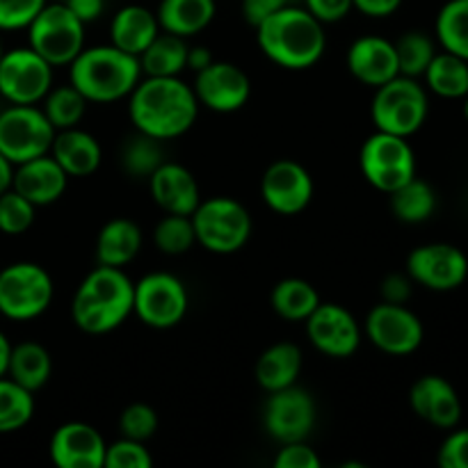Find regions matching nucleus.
<instances>
[{
  "instance_id": "nucleus-22",
  "label": "nucleus",
  "mask_w": 468,
  "mask_h": 468,
  "mask_svg": "<svg viewBox=\"0 0 468 468\" xmlns=\"http://www.w3.org/2000/svg\"><path fill=\"white\" fill-rule=\"evenodd\" d=\"M347 69L364 85H384L391 78L400 76L396 46L379 35L359 37L352 41L350 50H347Z\"/></svg>"
},
{
  "instance_id": "nucleus-47",
  "label": "nucleus",
  "mask_w": 468,
  "mask_h": 468,
  "mask_svg": "<svg viewBox=\"0 0 468 468\" xmlns=\"http://www.w3.org/2000/svg\"><path fill=\"white\" fill-rule=\"evenodd\" d=\"M379 291H382V302H388V304H407L411 297V291H414V282H411L410 274L393 272L388 277H384Z\"/></svg>"
},
{
  "instance_id": "nucleus-41",
  "label": "nucleus",
  "mask_w": 468,
  "mask_h": 468,
  "mask_svg": "<svg viewBox=\"0 0 468 468\" xmlns=\"http://www.w3.org/2000/svg\"><path fill=\"white\" fill-rule=\"evenodd\" d=\"M158 430V414L154 407L144 405V402H135L128 405L119 416V432L126 439H135V441H149Z\"/></svg>"
},
{
  "instance_id": "nucleus-52",
  "label": "nucleus",
  "mask_w": 468,
  "mask_h": 468,
  "mask_svg": "<svg viewBox=\"0 0 468 468\" xmlns=\"http://www.w3.org/2000/svg\"><path fill=\"white\" fill-rule=\"evenodd\" d=\"M12 178H14V165L0 154V195L12 187Z\"/></svg>"
},
{
  "instance_id": "nucleus-31",
  "label": "nucleus",
  "mask_w": 468,
  "mask_h": 468,
  "mask_svg": "<svg viewBox=\"0 0 468 468\" xmlns=\"http://www.w3.org/2000/svg\"><path fill=\"white\" fill-rule=\"evenodd\" d=\"M425 87L441 99H464L468 94V62L457 55L437 53L423 73Z\"/></svg>"
},
{
  "instance_id": "nucleus-1",
  "label": "nucleus",
  "mask_w": 468,
  "mask_h": 468,
  "mask_svg": "<svg viewBox=\"0 0 468 468\" xmlns=\"http://www.w3.org/2000/svg\"><path fill=\"white\" fill-rule=\"evenodd\" d=\"M128 114L135 131L167 142L195 126L199 101L181 76H144L128 94Z\"/></svg>"
},
{
  "instance_id": "nucleus-35",
  "label": "nucleus",
  "mask_w": 468,
  "mask_h": 468,
  "mask_svg": "<svg viewBox=\"0 0 468 468\" xmlns=\"http://www.w3.org/2000/svg\"><path fill=\"white\" fill-rule=\"evenodd\" d=\"M122 160L123 172L131 178H146L149 181L151 174L165 163V151L163 142L155 140V137L144 135V133L135 131V135L128 137L122 144Z\"/></svg>"
},
{
  "instance_id": "nucleus-39",
  "label": "nucleus",
  "mask_w": 468,
  "mask_h": 468,
  "mask_svg": "<svg viewBox=\"0 0 468 468\" xmlns=\"http://www.w3.org/2000/svg\"><path fill=\"white\" fill-rule=\"evenodd\" d=\"M195 224L190 215L165 213L154 229V245L167 256H181L195 247Z\"/></svg>"
},
{
  "instance_id": "nucleus-37",
  "label": "nucleus",
  "mask_w": 468,
  "mask_h": 468,
  "mask_svg": "<svg viewBox=\"0 0 468 468\" xmlns=\"http://www.w3.org/2000/svg\"><path fill=\"white\" fill-rule=\"evenodd\" d=\"M35 416V396L21 384L0 378V434L23 430Z\"/></svg>"
},
{
  "instance_id": "nucleus-25",
  "label": "nucleus",
  "mask_w": 468,
  "mask_h": 468,
  "mask_svg": "<svg viewBox=\"0 0 468 468\" xmlns=\"http://www.w3.org/2000/svg\"><path fill=\"white\" fill-rule=\"evenodd\" d=\"M158 35L160 26L155 12L142 5H126L110 21V44L123 53L135 55L137 59Z\"/></svg>"
},
{
  "instance_id": "nucleus-5",
  "label": "nucleus",
  "mask_w": 468,
  "mask_h": 468,
  "mask_svg": "<svg viewBox=\"0 0 468 468\" xmlns=\"http://www.w3.org/2000/svg\"><path fill=\"white\" fill-rule=\"evenodd\" d=\"M428 112V90L420 85L419 78L396 76L384 85L375 87L370 119L378 131L411 137L423 128Z\"/></svg>"
},
{
  "instance_id": "nucleus-9",
  "label": "nucleus",
  "mask_w": 468,
  "mask_h": 468,
  "mask_svg": "<svg viewBox=\"0 0 468 468\" xmlns=\"http://www.w3.org/2000/svg\"><path fill=\"white\" fill-rule=\"evenodd\" d=\"M359 167L375 190L391 195L416 176V154L410 137L375 131L361 146Z\"/></svg>"
},
{
  "instance_id": "nucleus-2",
  "label": "nucleus",
  "mask_w": 468,
  "mask_h": 468,
  "mask_svg": "<svg viewBox=\"0 0 468 468\" xmlns=\"http://www.w3.org/2000/svg\"><path fill=\"white\" fill-rule=\"evenodd\" d=\"M259 48L270 62L288 71H304L323 59L327 32L306 7L286 5L256 26Z\"/></svg>"
},
{
  "instance_id": "nucleus-8",
  "label": "nucleus",
  "mask_w": 468,
  "mask_h": 468,
  "mask_svg": "<svg viewBox=\"0 0 468 468\" xmlns=\"http://www.w3.org/2000/svg\"><path fill=\"white\" fill-rule=\"evenodd\" d=\"M55 295V283L48 270L21 261L0 268V315L16 323L39 318L46 314Z\"/></svg>"
},
{
  "instance_id": "nucleus-15",
  "label": "nucleus",
  "mask_w": 468,
  "mask_h": 468,
  "mask_svg": "<svg viewBox=\"0 0 468 468\" xmlns=\"http://www.w3.org/2000/svg\"><path fill=\"white\" fill-rule=\"evenodd\" d=\"M261 199L272 213L291 218L306 210L314 199V178L297 160H274L261 178Z\"/></svg>"
},
{
  "instance_id": "nucleus-50",
  "label": "nucleus",
  "mask_w": 468,
  "mask_h": 468,
  "mask_svg": "<svg viewBox=\"0 0 468 468\" xmlns=\"http://www.w3.org/2000/svg\"><path fill=\"white\" fill-rule=\"evenodd\" d=\"M69 9L80 18L82 23H94L96 18L103 16L105 9V0H64Z\"/></svg>"
},
{
  "instance_id": "nucleus-21",
  "label": "nucleus",
  "mask_w": 468,
  "mask_h": 468,
  "mask_svg": "<svg viewBox=\"0 0 468 468\" xmlns=\"http://www.w3.org/2000/svg\"><path fill=\"white\" fill-rule=\"evenodd\" d=\"M149 192L160 210L174 215H192L201 201L195 174L183 165L167 160L149 176Z\"/></svg>"
},
{
  "instance_id": "nucleus-46",
  "label": "nucleus",
  "mask_w": 468,
  "mask_h": 468,
  "mask_svg": "<svg viewBox=\"0 0 468 468\" xmlns=\"http://www.w3.org/2000/svg\"><path fill=\"white\" fill-rule=\"evenodd\" d=\"M304 7L320 23H338L352 12V0H304Z\"/></svg>"
},
{
  "instance_id": "nucleus-19",
  "label": "nucleus",
  "mask_w": 468,
  "mask_h": 468,
  "mask_svg": "<svg viewBox=\"0 0 468 468\" xmlns=\"http://www.w3.org/2000/svg\"><path fill=\"white\" fill-rule=\"evenodd\" d=\"M105 439L91 425L71 420L59 425L50 437V460L59 468H103Z\"/></svg>"
},
{
  "instance_id": "nucleus-42",
  "label": "nucleus",
  "mask_w": 468,
  "mask_h": 468,
  "mask_svg": "<svg viewBox=\"0 0 468 468\" xmlns=\"http://www.w3.org/2000/svg\"><path fill=\"white\" fill-rule=\"evenodd\" d=\"M105 468H151L154 457L146 451L144 441L122 437L105 448Z\"/></svg>"
},
{
  "instance_id": "nucleus-14",
  "label": "nucleus",
  "mask_w": 468,
  "mask_h": 468,
  "mask_svg": "<svg viewBox=\"0 0 468 468\" xmlns=\"http://www.w3.org/2000/svg\"><path fill=\"white\" fill-rule=\"evenodd\" d=\"M407 274L428 291L451 292L466 282L468 259L451 242H428L407 256Z\"/></svg>"
},
{
  "instance_id": "nucleus-44",
  "label": "nucleus",
  "mask_w": 468,
  "mask_h": 468,
  "mask_svg": "<svg viewBox=\"0 0 468 468\" xmlns=\"http://www.w3.org/2000/svg\"><path fill=\"white\" fill-rule=\"evenodd\" d=\"M437 462L441 468H468V428L455 430L443 439Z\"/></svg>"
},
{
  "instance_id": "nucleus-40",
  "label": "nucleus",
  "mask_w": 468,
  "mask_h": 468,
  "mask_svg": "<svg viewBox=\"0 0 468 468\" xmlns=\"http://www.w3.org/2000/svg\"><path fill=\"white\" fill-rule=\"evenodd\" d=\"M35 213L37 206L9 187L0 195V233L23 236L35 224Z\"/></svg>"
},
{
  "instance_id": "nucleus-17",
  "label": "nucleus",
  "mask_w": 468,
  "mask_h": 468,
  "mask_svg": "<svg viewBox=\"0 0 468 468\" xmlns=\"http://www.w3.org/2000/svg\"><path fill=\"white\" fill-rule=\"evenodd\" d=\"M197 101L213 112H236L245 108L251 96V80L238 64L213 59L206 69L195 73Z\"/></svg>"
},
{
  "instance_id": "nucleus-18",
  "label": "nucleus",
  "mask_w": 468,
  "mask_h": 468,
  "mask_svg": "<svg viewBox=\"0 0 468 468\" xmlns=\"http://www.w3.org/2000/svg\"><path fill=\"white\" fill-rule=\"evenodd\" d=\"M311 346L332 359H347L361 346V327L355 315L341 304L320 302L318 309L304 320Z\"/></svg>"
},
{
  "instance_id": "nucleus-56",
  "label": "nucleus",
  "mask_w": 468,
  "mask_h": 468,
  "mask_svg": "<svg viewBox=\"0 0 468 468\" xmlns=\"http://www.w3.org/2000/svg\"><path fill=\"white\" fill-rule=\"evenodd\" d=\"M55 3H64V0H55Z\"/></svg>"
},
{
  "instance_id": "nucleus-43",
  "label": "nucleus",
  "mask_w": 468,
  "mask_h": 468,
  "mask_svg": "<svg viewBox=\"0 0 468 468\" xmlns=\"http://www.w3.org/2000/svg\"><path fill=\"white\" fill-rule=\"evenodd\" d=\"M48 0H0V30H26Z\"/></svg>"
},
{
  "instance_id": "nucleus-36",
  "label": "nucleus",
  "mask_w": 468,
  "mask_h": 468,
  "mask_svg": "<svg viewBox=\"0 0 468 468\" xmlns=\"http://www.w3.org/2000/svg\"><path fill=\"white\" fill-rule=\"evenodd\" d=\"M87 105H90V101L71 82L62 87H50V91L41 101V110H44L46 119L53 123L55 131L80 126Z\"/></svg>"
},
{
  "instance_id": "nucleus-13",
  "label": "nucleus",
  "mask_w": 468,
  "mask_h": 468,
  "mask_svg": "<svg viewBox=\"0 0 468 468\" xmlns=\"http://www.w3.org/2000/svg\"><path fill=\"white\" fill-rule=\"evenodd\" d=\"M364 332L368 341L384 355L407 356L423 346L425 329L419 315L407 304H382L373 306L366 315Z\"/></svg>"
},
{
  "instance_id": "nucleus-10",
  "label": "nucleus",
  "mask_w": 468,
  "mask_h": 468,
  "mask_svg": "<svg viewBox=\"0 0 468 468\" xmlns=\"http://www.w3.org/2000/svg\"><path fill=\"white\" fill-rule=\"evenodd\" d=\"M55 133L41 108L9 103L0 112V154L16 167L26 160L50 154Z\"/></svg>"
},
{
  "instance_id": "nucleus-51",
  "label": "nucleus",
  "mask_w": 468,
  "mask_h": 468,
  "mask_svg": "<svg viewBox=\"0 0 468 468\" xmlns=\"http://www.w3.org/2000/svg\"><path fill=\"white\" fill-rule=\"evenodd\" d=\"M213 59V53H210L206 46H187V69H190L192 73L206 69Z\"/></svg>"
},
{
  "instance_id": "nucleus-23",
  "label": "nucleus",
  "mask_w": 468,
  "mask_h": 468,
  "mask_svg": "<svg viewBox=\"0 0 468 468\" xmlns=\"http://www.w3.org/2000/svg\"><path fill=\"white\" fill-rule=\"evenodd\" d=\"M67 183V172L59 167L53 155L46 154L14 167L12 190H16L35 206H48L64 195Z\"/></svg>"
},
{
  "instance_id": "nucleus-30",
  "label": "nucleus",
  "mask_w": 468,
  "mask_h": 468,
  "mask_svg": "<svg viewBox=\"0 0 468 468\" xmlns=\"http://www.w3.org/2000/svg\"><path fill=\"white\" fill-rule=\"evenodd\" d=\"M274 314L288 323H304L320 304V295L306 279L288 277L272 288L270 295Z\"/></svg>"
},
{
  "instance_id": "nucleus-20",
  "label": "nucleus",
  "mask_w": 468,
  "mask_h": 468,
  "mask_svg": "<svg viewBox=\"0 0 468 468\" xmlns=\"http://www.w3.org/2000/svg\"><path fill=\"white\" fill-rule=\"evenodd\" d=\"M411 411L425 423L455 430L462 420V400L455 387L441 375H423L410 391Z\"/></svg>"
},
{
  "instance_id": "nucleus-27",
  "label": "nucleus",
  "mask_w": 468,
  "mask_h": 468,
  "mask_svg": "<svg viewBox=\"0 0 468 468\" xmlns=\"http://www.w3.org/2000/svg\"><path fill=\"white\" fill-rule=\"evenodd\" d=\"M142 250V229L128 218H114L101 227L96 238V261L99 265L123 268Z\"/></svg>"
},
{
  "instance_id": "nucleus-45",
  "label": "nucleus",
  "mask_w": 468,
  "mask_h": 468,
  "mask_svg": "<svg viewBox=\"0 0 468 468\" xmlns=\"http://www.w3.org/2000/svg\"><path fill=\"white\" fill-rule=\"evenodd\" d=\"M277 468H320V460L306 441L282 443V451L274 457Z\"/></svg>"
},
{
  "instance_id": "nucleus-7",
  "label": "nucleus",
  "mask_w": 468,
  "mask_h": 468,
  "mask_svg": "<svg viewBox=\"0 0 468 468\" xmlns=\"http://www.w3.org/2000/svg\"><path fill=\"white\" fill-rule=\"evenodd\" d=\"M26 30L27 46L50 67H69L85 48V23L64 3L48 0Z\"/></svg>"
},
{
  "instance_id": "nucleus-54",
  "label": "nucleus",
  "mask_w": 468,
  "mask_h": 468,
  "mask_svg": "<svg viewBox=\"0 0 468 468\" xmlns=\"http://www.w3.org/2000/svg\"><path fill=\"white\" fill-rule=\"evenodd\" d=\"M462 101H464V105H462V110H464V117H466V122H468V94H466Z\"/></svg>"
},
{
  "instance_id": "nucleus-32",
  "label": "nucleus",
  "mask_w": 468,
  "mask_h": 468,
  "mask_svg": "<svg viewBox=\"0 0 468 468\" xmlns=\"http://www.w3.org/2000/svg\"><path fill=\"white\" fill-rule=\"evenodd\" d=\"M140 67L144 76H181L187 69V44L183 37L160 30L140 55Z\"/></svg>"
},
{
  "instance_id": "nucleus-55",
  "label": "nucleus",
  "mask_w": 468,
  "mask_h": 468,
  "mask_svg": "<svg viewBox=\"0 0 468 468\" xmlns=\"http://www.w3.org/2000/svg\"><path fill=\"white\" fill-rule=\"evenodd\" d=\"M3 53H5V50H3V46H0V58H3Z\"/></svg>"
},
{
  "instance_id": "nucleus-16",
  "label": "nucleus",
  "mask_w": 468,
  "mask_h": 468,
  "mask_svg": "<svg viewBox=\"0 0 468 468\" xmlns=\"http://www.w3.org/2000/svg\"><path fill=\"white\" fill-rule=\"evenodd\" d=\"M265 432L279 443L306 441L315 425V402L304 388L292 387L270 393L263 407Z\"/></svg>"
},
{
  "instance_id": "nucleus-53",
  "label": "nucleus",
  "mask_w": 468,
  "mask_h": 468,
  "mask_svg": "<svg viewBox=\"0 0 468 468\" xmlns=\"http://www.w3.org/2000/svg\"><path fill=\"white\" fill-rule=\"evenodd\" d=\"M9 355H12V343H9V338L0 332V378H5V375H7Z\"/></svg>"
},
{
  "instance_id": "nucleus-24",
  "label": "nucleus",
  "mask_w": 468,
  "mask_h": 468,
  "mask_svg": "<svg viewBox=\"0 0 468 468\" xmlns=\"http://www.w3.org/2000/svg\"><path fill=\"white\" fill-rule=\"evenodd\" d=\"M50 155L58 160V165L67 172L69 178L91 176L103 160L99 140L78 126L55 133Z\"/></svg>"
},
{
  "instance_id": "nucleus-26",
  "label": "nucleus",
  "mask_w": 468,
  "mask_h": 468,
  "mask_svg": "<svg viewBox=\"0 0 468 468\" xmlns=\"http://www.w3.org/2000/svg\"><path fill=\"white\" fill-rule=\"evenodd\" d=\"M215 14H218L215 0H160L155 9L160 30L183 39L204 32L213 23Z\"/></svg>"
},
{
  "instance_id": "nucleus-28",
  "label": "nucleus",
  "mask_w": 468,
  "mask_h": 468,
  "mask_svg": "<svg viewBox=\"0 0 468 468\" xmlns=\"http://www.w3.org/2000/svg\"><path fill=\"white\" fill-rule=\"evenodd\" d=\"M302 373V350L295 343H274L256 361V382L263 391H282L297 384Z\"/></svg>"
},
{
  "instance_id": "nucleus-12",
  "label": "nucleus",
  "mask_w": 468,
  "mask_h": 468,
  "mask_svg": "<svg viewBox=\"0 0 468 468\" xmlns=\"http://www.w3.org/2000/svg\"><path fill=\"white\" fill-rule=\"evenodd\" d=\"M53 69L30 46L0 58V96L14 105H37L53 87Z\"/></svg>"
},
{
  "instance_id": "nucleus-48",
  "label": "nucleus",
  "mask_w": 468,
  "mask_h": 468,
  "mask_svg": "<svg viewBox=\"0 0 468 468\" xmlns=\"http://www.w3.org/2000/svg\"><path fill=\"white\" fill-rule=\"evenodd\" d=\"M286 5H291V0H240L242 16H245V21L254 27L259 26L263 18H268L270 14L286 7Z\"/></svg>"
},
{
  "instance_id": "nucleus-6",
  "label": "nucleus",
  "mask_w": 468,
  "mask_h": 468,
  "mask_svg": "<svg viewBox=\"0 0 468 468\" xmlns=\"http://www.w3.org/2000/svg\"><path fill=\"white\" fill-rule=\"evenodd\" d=\"M190 218L195 224L197 245L210 254H236L250 242L254 231L250 210L231 197L201 199Z\"/></svg>"
},
{
  "instance_id": "nucleus-49",
  "label": "nucleus",
  "mask_w": 468,
  "mask_h": 468,
  "mask_svg": "<svg viewBox=\"0 0 468 468\" xmlns=\"http://www.w3.org/2000/svg\"><path fill=\"white\" fill-rule=\"evenodd\" d=\"M402 7V0H352V9L368 18H388Z\"/></svg>"
},
{
  "instance_id": "nucleus-11",
  "label": "nucleus",
  "mask_w": 468,
  "mask_h": 468,
  "mask_svg": "<svg viewBox=\"0 0 468 468\" xmlns=\"http://www.w3.org/2000/svg\"><path fill=\"white\" fill-rule=\"evenodd\" d=\"M187 297L186 283L169 272H149L135 282L133 314L151 329H172L186 318Z\"/></svg>"
},
{
  "instance_id": "nucleus-29",
  "label": "nucleus",
  "mask_w": 468,
  "mask_h": 468,
  "mask_svg": "<svg viewBox=\"0 0 468 468\" xmlns=\"http://www.w3.org/2000/svg\"><path fill=\"white\" fill-rule=\"evenodd\" d=\"M50 375H53V356L41 343L23 341L12 346L7 366L9 379L21 384L30 393H37L48 384Z\"/></svg>"
},
{
  "instance_id": "nucleus-3",
  "label": "nucleus",
  "mask_w": 468,
  "mask_h": 468,
  "mask_svg": "<svg viewBox=\"0 0 468 468\" xmlns=\"http://www.w3.org/2000/svg\"><path fill=\"white\" fill-rule=\"evenodd\" d=\"M135 282L123 268L99 265L78 286L71 302V318L80 332L99 336L123 324L133 314Z\"/></svg>"
},
{
  "instance_id": "nucleus-38",
  "label": "nucleus",
  "mask_w": 468,
  "mask_h": 468,
  "mask_svg": "<svg viewBox=\"0 0 468 468\" xmlns=\"http://www.w3.org/2000/svg\"><path fill=\"white\" fill-rule=\"evenodd\" d=\"M393 46H396L400 76L423 78L425 69L430 67L432 58L437 55V44L432 41V37L419 30L405 32L400 39L393 41Z\"/></svg>"
},
{
  "instance_id": "nucleus-4",
  "label": "nucleus",
  "mask_w": 468,
  "mask_h": 468,
  "mask_svg": "<svg viewBox=\"0 0 468 468\" xmlns=\"http://www.w3.org/2000/svg\"><path fill=\"white\" fill-rule=\"evenodd\" d=\"M140 78V59L112 44L85 46L69 64V82L90 103H117L128 99Z\"/></svg>"
},
{
  "instance_id": "nucleus-34",
  "label": "nucleus",
  "mask_w": 468,
  "mask_h": 468,
  "mask_svg": "<svg viewBox=\"0 0 468 468\" xmlns=\"http://www.w3.org/2000/svg\"><path fill=\"white\" fill-rule=\"evenodd\" d=\"M434 35L443 50L468 62V0H448L439 9Z\"/></svg>"
},
{
  "instance_id": "nucleus-33",
  "label": "nucleus",
  "mask_w": 468,
  "mask_h": 468,
  "mask_svg": "<svg viewBox=\"0 0 468 468\" xmlns=\"http://www.w3.org/2000/svg\"><path fill=\"white\" fill-rule=\"evenodd\" d=\"M391 210L400 222L405 224H420L430 219L437 210V195L432 186L423 178L414 176L391 192Z\"/></svg>"
}]
</instances>
